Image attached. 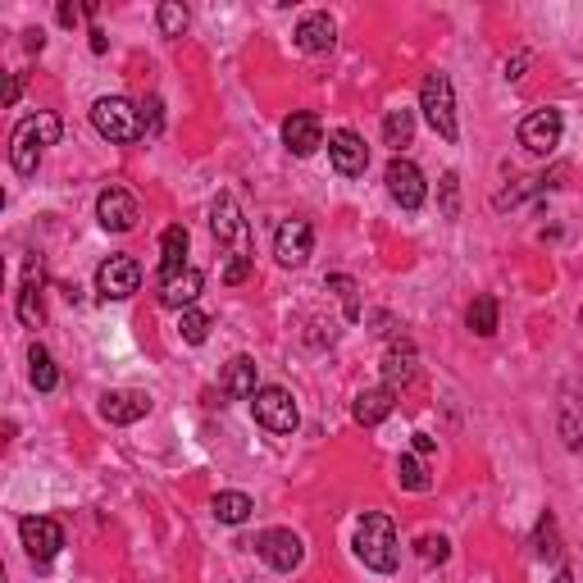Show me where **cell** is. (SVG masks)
<instances>
[{
    "mask_svg": "<svg viewBox=\"0 0 583 583\" xmlns=\"http://www.w3.org/2000/svg\"><path fill=\"white\" fill-rule=\"evenodd\" d=\"M210 228H215L219 246H228L224 283H242V278L251 274V228H246L233 192H224L215 205H210Z\"/></svg>",
    "mask_w": 583,
    "mask_h": 583,
    "instance_id": "obj_1",
    "label": "cell"
},
{
    "mask_svg": "<svg viewBox=\"0 0 583 583\" xmlns=\"http://www.w3.org/2000/svg\"><path fill=\"white\" fill-rule=\"evenodd\" d=\"M60 133H64V123H60V114H51V110H37L32 119H23L19 128H14V137H10L14 174H23V178L37 174V164H41V155H46V146L60 142Z\"/></svg>",
    "mask_w": 583,
    "mask_h": 583,
    "instance_id": "obj_2",
    "label": "cell"
},
{
    "mask_svg": "<svg viewBox=\"0 0 583 583\" xmlns=\"http://www.w3.org/2000/svg\"><path fill=\"white\" fill-rule=\"evenodd\" d=\"M356 556L369 565L374 574H392L401 561V547H397V529L383 511H369L356 529Z\"/></svg>",
    "mask_w": 583,
    "mask_h": 583,
    "instance_id": "obj_3",
    "label": "cell"
},
{
    "mask_svg": "<svg viewBox=\"0 0 583 583\" xmlns=\"http://www.w3.org/2000/svg\"><path fill=\"white\" fill-rule=\"evenodd\" d=\"M420 110H424L429 128L442 137V142H456V137H461V123H456V92H451V78L442 69L424 73V82H420Z\"/></svg>",
    "mask_w": 583,
    "mask_h": 583,
    "instance_id": "obj_4",
    "label": "cell"
},
{
    "mask_svg": "<svg viewBox=\"0 0 583 583\" xmlns=\"http://www.w3.org/2000/svg\"><path fill=\"white\" fill-rule=\"evenodd\" d=\"M92 128L105 142H137L146 133L142 128V105H133L128 96H101L92 105Z\"/></svg>",
    "mask_w": 583,
    "mask_h": 583,
    "instance_id": "obj_5",
    "label": "cell"
},
{
    "mask_svg": "<svg viewBox=\"0 0 583 583\" xmlns=\"http://www.w3.org/2000/svg\"><path fill=\"white\" fill-rule=\"evenodd\" d=\"M251 410H256V424L269 433H297V424H301V410L287 388H260L251 397Z\"/></svg>",
    "mask_w": 583,
    "mask_h": 583,
    "instance_id": "obj_6",
    "label": "cell"
},
{
    "mask_svg": "<svg viewBox=\"0 0 583 583\" xmlns=\"http://www.w3.org/2000/svg\"><path fill=\"white\" fill-rule=\"evenodd\" d=\"M383 183H388V196L401 205V210H420V205L429 201V183H424L420 164L406 160V155H392Z\"/></svg>",
    "mask_w": 583,
    "mask_h": 583,
    "instance_id": "obj_7",
    "label": "cell"
},
{
    "mask_svg": "<svg viewBox=\"0 0 583 583\" xmlns=\"http://www.w3.org/2000/svg\"><path fill=\"white\" fill-rule=\"evenodd\" d=\"M19 538H23V547H28V556L37 565H51L55 556H60V547H64V529L51 520V515H23Z\"/></svg>",
    "mask_w": 583,
    "mask_h": 583,
    "instance_id": "obj_8",
    "label": "cell"
},
{
    "mask_svg": "<svg viewBox=\"0 0 583 583\" xmlns=\"http://www.w3.org/2000/svg\"><path fill=\"white\" fill-rule=\"evenodd\" d=\"M137 287H142V265L133 256H110L96 269V292L105 301H128Z\"/></svg>",
    "mask_w": 583,
    "mask_h": 583,
    "instance_id": "obj_9",
    "label": "cell"
},
{
    "mask_svg": "<svg viewBox=\"0 0 583 583\" xmlns=\"http://www.w3.org/2000/svg\"><path fill=\"white\" fill-rule=\"evenodd\" d=\"M96 219H101L105 233H133L137 219H142L137 196L123 192V187H105V192L96 196Z\"/></svg>",
    "mask_w": 583,
    "mask_h": 583,
    "instance_id": "obj_10",
    "label": "cell"
},
{
    "mask_svg": "<svg viewBox=\"0 0 583 583\" xmlns=\"http://www.w3.org/2000/svg\"><path fill=\"white\" fill-rule=\"evenodd\" d=\"M310 251H315V228H310L306 219H283V224H278V233H274L278 265L301 269L310 260Z\"/></svg>",
    "mask_w": 583,
    "mask_h": 583,
    "instance_id": "obj_11",
    "label": "cell"
},
{
    "mask_svg": "<svg viewBox=\"0 0 583 583\" xmlns=\"http://www.w3.org/2000/svg\"><path fill=\"white\" fill-rule=\"evenodd\" d=\"M561 110H552V105H547V110H533L529 119L520 123V146L524 151H533V155H552L556 146H561Z\"/></svg>",
    "mask_w": 583,
    "mask_h": 583,
    "instance_id": "obj_12",
    "label": "cell"
},
{
    "mask_svg": "<svg viewBox=\"0 0 583 583\" xmlns=\"http://www.w3.org/2000/svg\"><path fill=\"white\" fill-rule=\"evenodd\" d=\"M328 160H333V169H338L342 178H360L369 169V146L360 133H351V128H338V133L328 137Z\"/></svg>",
    "mask_w": 583,
    "mask_h": 583,
    "instance_id": "obj_13",
    "label": "cell"
},
{
    "mask_svg": "<svg viewBox=\"0 0 583 583\" xmlns=\"http://www.w3.org/2000/svg\"><path fill=\"white\" fill-rule=\"evenodd\" d=\"M256 552L265 556L278 574H292L301 565V556H306V547H301V538L292 529H265L256 538Z\"/></svg>",
    "mask_w": 583,
    "mask_h": 583,
    "instance_id": "obj_14",
    "label": "cell"
},
{
    "mask_svg": "<svg viewBox=\"0 0 583 583\" xmlns=\"http://www.w3.org/2000/svg\"><path fill=\"white\" fill-rule=\"evenodd\" d=\"M283 142H287V151L301 155V160H306V155H315L319 146H324V123H319V114H310V110L287 114Z\"/></svg>",
    "mask_w": 583,
    "mask_h": 583,
    "instance_id": "obj_15",
    "label": "cell"
},
{
    "mask_svg": "<svg viewBox=\"0 0 583 583\" xmlns=\"http://www.w3.org/2000/svg\"><path fill=\"white\" fill-rule=\"evenodd\" d=\"M205 292V274L196 265H187L183 274H174V278H164L160 283V306H169V310H192V301Z\"/></svg>",
    "mask_w": 583,
    "mask_h": 583,
    "instance_id": "obj_16",
    "label": "cell"
},
{
    "mask_svg": "<svg viewBox=\"0 0 583 583\" xmlns=\"http://www.w3.org/2000/svg\"><path fill=\"white\" fill-rule=\"evenodd\" d=\"M142 415H151V397L146 392H105L101 397V420L105 424H137Z\"/></svg>",
    "mask_w": 583,
    "mask_h": 583,
    "instance_id": "obj_17",
    "label": "cell"
},
{
    "mask_svg": "<svg viewBox=\"0 0 583 583\" xmlns=\"http://www.w3.org/2000/svg\"><path fill=\"white\" fill-rule=\"evenodd\" d=\"M333 41H338V23L328 19V14H306V19L297 23V46L306 55L333 51Z\"/></svg>",
    "mask_w": 583,
    "mask_h": 583,
    "instance_id": "obj_18",
    "label": "cell"
},
{
    "mask_svg": "<svg viewBox=\"0 0 583 583\" xmlns=\"http://www.w3.org/2000/svg\"><path fill=\"white\" fill-rule=\"evenodd\" d=\"M187 242H192V237H187L183 224H169V228H164V237H160V283L187 269Z\"/></svg>",
    "mask_w": 583,
    "mask_h": 583,
    "instance_id": "obj_19",
    "label": "cell"
},
{
    "mask_svg": "<svg viewBox=\"0 0 583 583\" xmlns=\"http://www.w3.org/2000/svg\"><path fill=\"white\" fill-rule=\"evenodd\" d=\"M392 397H397L392 388H365L356 401H351V415H356V424H365V429L383 424L392 415Z\"/></svg>",
    "mask_w": 583,
    "mask_h": 583,
    "instance_id": "obj_20",
    "label": "cell"
},
{
    "mask_svg": "<svg viewBox=\"0 0 583 583\" xmlns=\"http://www.w3.org/2000/svg\"><path fill=\"white\" fill-rule=\"evenodd\" d=\"M256 360L251 356H233L228 360V369H224V397H233V401H251L256 397Z\"/></svg>",
    "mask_w": 583,
    "mask_h": 583,
    "instance_id": "obj_21",
    "label": "cell"
},
{
    "mask_svg": "<svg viewBox=\"0 0 583 583\" xmlns=\"http://www.w3.org/2000/svg\"><path fill=\"white\" fill-rule=\"evenodd\" d=\"M415 379V347H410L406 338L397 342V347L388 351V360H383V388H406V383Z\"/></svg>",
    "mask_w": 583,
    "mask_h": 583,
    "instance_id": "obj_22",
    "label": "cell"
},
{
    "mask_svg": "<svg viewBox=\"0 0 583 583\" xmlns=\"http://www.w3.org/2000/svg\"><path fill=\"white\" fill-rule=\"evenodd\" d=\"M210 511H215L219 524H246L251 520V511H256V502H251L246 492H219Z\"/></svg>",
    "mask_w": 583,
    "mask_h": 583,
    "instance_id": "obj_23",
    "label": "cell"
},
{
    "mask_svg": "<svg viewBox=\"0 0 583 583\" xmlns=\"http://www.w3.org/2000/svg\"><path fill=\"white\" fill-rule=\"evenodd\" d=\"M28 379L37 392H55V383H60V369H55L51 351L46 347H32L28 351Z\"/></svg>",
    "mask_w": 583,
    "mask_h": 583,
    "instance_id": "obj_24",
    "label": "cell"
},
{
    "mask_svg": "<svg viewBox=\"0 0 583 583\" xmlns=\"http://www.w3.org/2000/svg\"><path fill=\"white\" fill-rule=\"evenodd\" d=\"M410 137H415V114L388 110V119H383V142H388L392 151H401V146H410Z\"/></svg>",
    "mask_w": 583,
    "mask_h": 583,
    "instance_id": "obj_25",
    "label": "cell"
},
{
    "mask_svg": "<svg viewBox=\"0 0 583 583\" xmlns=\"http://www.w3.org/2000/svg\"><path fill=\"white\" fill-rule=\"evenodd\" d=\"M465 324H470L479 338H492V333H497V301H492V297H474Z\"/></svg>",
    "mask_w": 583,
    "mask_h": 583,
    "instance_id": "obj_26",
    "label": "cell"
},
{
    "mask_svg": "<svg viewBox=\"0 0 583 583\" xmlns=\"http://www.w3.org/2000/svg\"><path fill=\"white\" fill-rule=\"evenodd\" d=\"M155 23H160L164 37H183L187 32V10L178 5V0H164L160 10H155Z\"/></svg>",
    "mask_w": 583,
    "mask_h": 583,
    "instance_id": "obj_27",
    "label": "cell"
},
{
    "mask_svg": "<svg viewBox=\"0 0 583 583\" xmlns=\"http://www.w3.org/2000/svg\"><path fill=\"white\" fill-rule=\"evenodd\" d=\"M397 479H401V488H406V492H424V488H429V474H424L420 456H401V461H397Z\"/></svg>",
    "mask_w": 583,
    "mask_h": 583,
    "instance_id": "obj_28",
    "label": "cell"
},
{
    "mask_svg": "<svg viewBox=\"0 0 583 583\" xmlns=\"http://www.w3.org/2000/svg\"><path fill=\"white\" fill-rule=\"evenodd\" d=\"M178 333H183V342L201 347V342L210 338V315H201V310H183V319H178Z\"/></svg>",
    "mask_w": 583,
    "mask_h": 583,
    "instance_id": "obj_29",
    "label": "cell"
},
{
    "mask_svg": "<svg viewBox=\"0 0 583 583\" xmlns=\"http://www.w3.org/2000/svg\"><path fill=\"white\" fill-rule=\"evenodd\" d=\"M533 547H538V556H543V561H556V556H561V538H556V520H552V515H543V520H538V538H533Z\"/></svg>",
    "mask_w": 583,
    "mask_h": 583,
    "instance_id": "obj_30",
    "label": "cell"
},
{
    "mask_svg": "<svg viewBox=\"0 0 583 583\" xmlns=\"http://www.w3.org/2000/svg\"><path fill=\"white\" fill-rule=\"evenodd\" d=\"M19 319H23V328H41V319H46V310H41V297H37V283H28L19 292Z\"/></svg>",
    "mask_w": 583,
    "mask_h": 583,
    "instance_id": "obj_31",
    "label": "cell"
},
{
    "mask_svg": "<svg viewBox=\"0 0 583 583\" xmlns=\"http://www.w3.org/2000/svg\"><path fill=\"white\" fill-rule=\"evenodd\" d=\"M442 215L447 219L461 215V178L456 174H442Z\"/></svg>",
    "mask_w": 583,
    "mask_h": 583,
    "instance_id": "obj_32",
    "label": "cell"
},
{
    "mask_svg": "<svg viewBox=\"0 0 583 583\" xmlns=\"http://www.w3.org/2000/svg\"><path fill=\"white\" fill-rule=\"evenodd\" d=\"M324 287H333V292H338V297L347 301V315H351V319L360 315V306H356V283H351L347 274H333V278H324Z\"/></svg>",
    "mask_w": 583,
    "mask_h": 583,
    "instance_id": "obj_33",
    "label": "cell"
},
{
    "mask_svg": "<svg viewBox=\"0 0 583 583\" xmlns=\"http://www.w3.org/2000/svg\"><path fill=\"white\" fill-rule=\"evenodd\" d=\"M447 552H451V543H447V538H442V533H438V538H433V533H429V538H420V556H424V561H447Z\"/></svg>",
    "mask_w": 583,
    "mask_h": 583,
    "instance_id": "obj_34",
    "label": "cell"
},
{
    "mask_svg": "<svg viewBox=\"0 0 583 583\" xmlns=\"http://www.w3.org/2000/svg\"><path fill=\"white\" fill-rule=\"evenodd\" d=\"M142 128L146 133H160L164 128V114H160V101H155V96L151 101H142Z\"/></svg>",
    "mask_w": 583,
    "mask_h": 583,
    "instance_id": "obj_35",
    "label": "cell"
},
{
    "mask_svg": "<svg viewBox=\"0 0 583 583\" xmlns=\"http://www.w3.org/2000/svg\"><path fill=\"white\" fill-rule=\"evenodd\" d=\"M60 23H64V28H73V23H78V5H69V0H64V5H60Z\"/></svg>",
    "mask_w": 583,
    "mask_h": 583,
    "instance_id": "obj_36",
    "label": "cell"
},
{
    "mask_svg": "<svg viewBox=\"0 0 583 583\" xmlns=\"http://www.w3.org/2000/svg\"><path fill=\"white\" fill-rule=\"evenodd\" d=\"M524 64H529V55H515V60H506V78H520Z\"/></svg>",
    "mask_w": 583,
    "mask_h": 583,
    "instance_id": "obj_37",
    "label": "cell"
},
{
    "mask_svg": "<svg viewBox=\"0 0 583 583\" xmlns=\"http://www.w3.org/2000/svg\"><path fill=\"white\" fill-rule=\"evenodd\" d=\"M19 92H23V82L10 78V87H5V105H19Z\"/></svg>",
    "mask_w": 583,
    "mask_h": 583,
    "instance_id": "obj_38",
    "label": "cell"
},
{
    "mask_svg": "<svg viewBox=\"0 0 583 583\" xmlns=\"http://www.w3.org/2000/svg\"><path fill=\"white\" fill-rule=\"evenodd\" d=\"M415 451H420V456H429V451H433V438H429V433H415Z\"/></svg>",
    "mask_w": 583,
    "mask_h": 583,
    "instance_id": "obj_39",
    "label": "cell"
},
{
    "mask_svg": "<svg viewBox=\"0 0 583 583\" xmlns=\"http://www.w3.org/2000/svg\"><path fill=\"white\" fill-rule=\"evenodd\" d=\"M105 46H110V41H105V32H101V28H92V51H96V55H105Z\"/></svg>",
    "mask_w": 583,
    "mask_h": 583,
    "instance_id": "obj_40",
    "label": "cell"
},
{
    "mask_svg": "<svg viewBox=\"0 0 583 583\" xmlns=\"http://www.w3.org/2000/svg\"><path fill=\"white\" fill-rule=\"evenodd\" d=\"M23 37H28V51H41V46H46V37H41V32H23Z\"/></svg>",
    "mask_w": 583,
    "mask_h": 583,
    "instance_id": "obj_41",
    "label": "cell"
},
{
    "mask_svg": "<svg viewBox=\"0 0 583 583\" xmlns=\"http://www.w3.org/2000/svg\"><path fill=\"white\" fill-rule=\"evenodd\" d=\"M552 583H574V574H570V570H561V574H556Z\"/></svg>",
    "mask_w": 583,
    "mask_h": 583,
    "instance_id": "obj_42",
    "label": "cell"
}]
</instances>
